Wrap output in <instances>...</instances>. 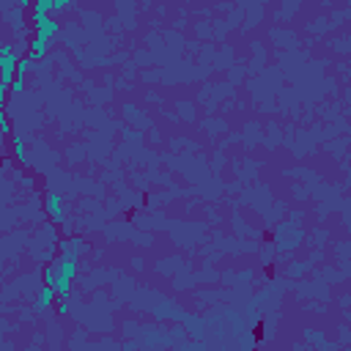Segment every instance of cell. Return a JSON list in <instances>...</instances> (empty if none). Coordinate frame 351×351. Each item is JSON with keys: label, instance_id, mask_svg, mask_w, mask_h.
I'll return each instance as SVG.
<instances>
[{"label": "cell", "instance_id": "6da1fadb", "mask_svg": "<svg viewBox=\"0 0 351 351\" xmlns=\"http://www.w3.org/2000/svg\"><path fill=\"white\" fill-rule=\"evenodd\" d=\"M33 28H36V36H33V41H30V52H28L30 61L41 58V55L49 49V41H52V36L58 33V22H55L49 14H44V11H33Z\"/></svg>", "mask_w": 351, "mask_h": 351}, {"label": "cell", "instance_id": "7a4b0ae2", "mask_svg": "<svg viewBox=\"0 0 351 351\" xmlns=\"http://www.w3.org/2000/svg\"><path fill=\"white\" fill-rule=\"evenodd\" d=\"M0 58H3V83H0V91H3V99L9 96L11 91V83H14V74H20V61L14 55V47L11 44H3L0 47Z\"/></svg>", "mask_w": 351, "mask_h": 351}, {"label": "cell", "instance_id": "3957f363", "mask_svg": "<svg viewBox=\"0 0 351 351\" xmlns=\"http://www.w3.org/2000/svg\"><path fill=\"white\" fill-rule=\"evenodd\" d=\"M55 294H58V291H55V288L47 283V285H44L41 291H39V299H36V307H49V302H52V297H55Z\"/></svg>", "mask_w": 351, "mask_h": 351}, {"label": "cell", "instance_id": "277c9868", "mask_svg": "<svg viewBox=\"0 0 351 351\" xmlns=\"http://www.w3.org/2000/svg\"><path fill=\"white\" fill-rule=\"evenodd\" d=\"M47 211L52 219H61V198L55 195V192H49L47 195Z\"/></svg>", "mask_w": 351, "mask_h": 351}]
</instances>
